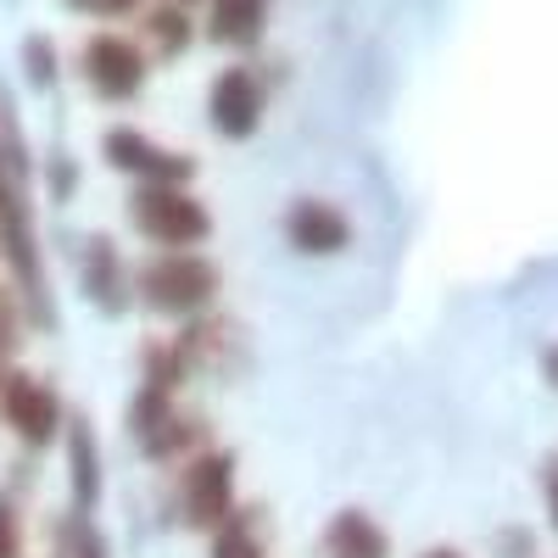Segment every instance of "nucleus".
I'll return each instance as SVG.
<instances>
[{
	"label": "nucleus",
	"instance_id": "obj_1",
	"mask_svg": "<svg viewBox=\"0 0 558 558\" xmlns=\"http://www.w3.org/2000/svg\"><path fill=\"white\" fill-rule=\"evenodd\" d=\"M129 223L162 252H196L213 235V213L191 196V184H134Z\"/></svg>",
	"mask_w": 558,
	"mask_h": 558
},
{
	"label": "nucleus",
	"instance_id": "obj_2",
	"mask_svg": "<svg viewBox=\"0 0 558 558\" xmlns=\"http://www.w3.org/2000/svg\"><path fill=\"white\" fill-rule=\"evenodd\" d=\"M140 302L168 313V318H196L202 307H213L218 296V268L202 252H162L140 268Z\"/></svg>",
	"mask_w": 558,
	"mask_h": 558
},
{
	"label": "nucleus",
	"instance_id": "obj_5",
	"mask_svg": "<svg viewBox=\"0 0 558 558\" xmlns=\"http://www.w3.org/2000/svg\"><path fill=\"white\" fill-rule=\"evenodd\" d=\"M146 51L123 34H96L84 45V84L96 89L101 101H134L146 89Z\"/></svg>",
	"mask_w": 558,
	"mask_h": 558
},
{
	"label": "nucleus",
	"instance_id": "obj_17",
	"mask_svg": "<svg viewBox=\"0 0 558 558\" xmlns=\"http://www.w3.org/2000/svg\"><path fill=\"white\" fill-rule=\"evenodd\" d=\"M0 558H23V514L12 497H0Z\"/></svg>",
	"mask_w": 558,
	"mask_h": 558
},
{
	"label": "nucleus",
	"instance_id": "obj_3",
	"mask_svg": "<svg viewBox=\"0 0 558 558\" xmlns=\"http://www.w3.org/2000/svg\"><path fill=\"white\" fill-rule=\"evenodd\" d=\"M235 458L207 447L196 458H184L179 470V514L191 531H218L229 514H235Z\"/></svg>",
	"mask_w": 558,
	"mask_h": 558
},
{
	"label": "nucleus",
	"instance_id": "obj_21",
	"mask_svg": "<svg viewBox=\"0 0 558 558\" xmlns=\"http://www.w3.org/2000/svg\"><path fill=\"white\" fill-rule=\"evenodd\" d=\"M542 486H547V514H553V525H558V458L547 463V475H542Z\"/></svg>",
	"mask_w": 558,
	"mask_h": 558
},
{
	"label": "nucleus",
	"instance_id": "obj_16",
	"mask_svg": "<svg viewBox=\"0 0 558 558\" xmlns=\"http://www.w3.org/2000/svg\"><path fill=\"white\" fill-rule=\"evenodd\" d=\"M146 34L157 39V51L162 57H179V51H191V39H196V28H191V17H184V7H157L151 17H146Z\"/></svg>",
	"mask_w": 558,
	"mask_h": 558
},
{
	"label": "nucleus",
	"instance_id": "obj_12",
	"mask_svg": "<svg viewBox=\"0 0 558 558\" xmlns=\"http://www.w3.org/2000/svg\"><path fill=\"white\" fill-rule=\"evenodd\" d=\"M68 463H73V508L89 514L101 497V452H96V436H89L84 418H68Z\"/></svg>",
	"mask_w": 558,
	"mask_h": 558
},
{
	"label": "nucleus",
	"instance_id": "obj_22",
	"mask_svg": "<svg viewBox=\"0 0 558 558\" xmlns=\"http://www.w3.org/2000/svg\"><path fill=\"white\" fill-rule=\"evenodd\" d=\"M542 363H547V380L558 386V347H547V357H542Z\"/></svg>",
	"mask_w": 558,
	"mask_h": 558
},
{
	"label": "nucleus",
	"instance_id": "obj_4",
	"mask_svg": "<svg viewBox=\"0 0 558 558\" xmlns=\"http://www.w3.org/2000/svg\"><path fill=\"white\" fill-rule=\"evenodd\" d=\"M0 418H7V430H12L23 447L57 441L62 425H68L62 397L45 386L39 375H23V368H7V375H0Z\"/></svg>",
	"mask_w": 558,
	"mask_h": 558
},
{
	"label": "nucleus",
	"instance_id": "obj_6",
	"mask_svg": "<svg viewBox=\"0 0 558 558\" xmlns=\"http://www.w3.org/2000/svg\"><path fill=\"white\" fill-rule=\"evenodd\" d=\"M101 157H107L118 173H129L134 184H191V173H196L191 157L157 146V140L140 134V129H107Z\"/></svg>",
	"mask_w": 558,
	"mask_h": 558
},
{
	"label": "nucleus",
	"instance_id": "obj_20",
	"mask_svg": "<svg viewBox=\"0 0 558 558\" xmlns=\"http://www.w3.org/2000/svg\"><path fill=\"white\" fill-rule=\"evenodd\" d=\"M28 62H34V78H39V84H51V73H57V68H51V45L28 39Z\"/></svg>",
	"mask_w": 558,
	"mask_h": 558
},
{
	"label": "nucleus",
	"instance_id": "obj_18",
	"mask_svg": "<svg viewBox=\"0 0 558 558\" xmlns=\"http://www.w3.org/2000/svg\"><path fill=\"white\" fill-rule=\"evenodd\" d=\"M73 12H89V17H129L140 0H68Z\"/></svg>",
	"mask_w": 558,
	"mask_h": 558
},
{
	"label": "nucleus",
	"instance_id": "obj_8",
	"mask_svg": "<svg viewBox=\"0 0 558 558\" xmlns=\"http://www.w3.org/2000/svg\"><path fill=\"white\" fill-rule=\"evenodd\" d=\"M207 123L223 140H252L263 123V84L252 68H223L207 89Z\"/></svg>",
	"mask_w": 558,
	"mask_h": 558
},
{
	"label": "nucleus",
	"instance_id": "obj_11",
	"mask_svg": "<svg viewBox=\"0 0 558 558\" xmlns=\"http://www.w3.org/2000/svg\"><path fill=\"white\" fill-rule=\"evenodd\" d=\"M324 558H391V536L363 508H341L324 531Z\"/></svg>",
	"mask_w": 558,
	"mask_h": 558
},
{
	"label": "nucleus",
	"instance_id": "obj_15",
	"mask_svg": "<svg viewBox=\"0 0 558 558\" xmlns=\"http://www.w3.org/2000/svg\"><path fill=\"white\" fill-rule=\"evenodd\" d=\"M213 558H263V531H257V514L235 508L218 531H213Z\"/></svg>",
	"mask_w": 558,
	"mask_h": 558
},
{
	"label": "nucleus",
	"instance_id": "obj_19",
	"mask_svg": "<svg viewBox=\"0 0 558 558\" xmlns=\"http://www.w3.org/2000/svg\"><path fill=\"white\" fill-rule=\"evenodd\" d=\"M73 558H107V542H101L96 525H78V536H73Z\"/></svg>",
	"mask_w": 558,
	"mask_h": 558
},
{
	"label": "nucleus",
	"instance_id": "obj_24",
	"mask_svg": "<svg viewBox=\"0 0 558 558\" xmlns=\"http://www.w3.org/2000/svg\"><path fill=\"white\" fill-rule=\"evenodd\" d=\"M173 7H191V0H173Z\"/></svg>",
	"mask_w": 558,
	"mask_h": 558
},
{
	"label": "nucleus",
	"instance_id": "obj_23",
	"mask_svg": "<svg viewBox=\"0 0 558 558\" xmlns=\"http://www.w3.org/2000/svg\"><path fill=\"white\" fill-rule=\"evenodd\" d=\"M418 558H463V553H458V547H425Z\"/></svg>",
	"mask_w": 558,
	"mask_h": 558
},
{
	"label": "nucleus",
	"instance_id": "obj_9",
	"mask_svg": "<svg viewBox=\"0 0 558 558\" xmlns=\"http://www.w3.org/2000/svg\"><path fill=\"white\" fill-rule=\"evenodd\" d=\"M0 252H7V263L17 274V291L39 307L45 279H39V252H34V223H28L23 191H17L12 179H0Z\"/></svg>",
	"mask_w": 558,
	"mask_h": 558
},
{
	"label": "nucleus",
	"instance_id": "obj_10",
	"mask_svg": "<svg viewBox=\"0 0 558 558\" xmlns=\"http://www.w3.org/2000/svg\"><path fill=\"white\" fill-rule=\"evenodd\" d=\"M286 241H291L302 257H336V252L352 246V223H347L341 207L307 196V202H296V207L286 213Z\"/></svg>",
	"mask_w": 558,
	"mask_h": 558
},
{
	"label": "nucleus",
	"instance_id": "obj_14",
	"mask_svg": "<svg viewBox=\"0 0 558 558\" xmlns=\"http://www.w3.org/2000/svg\"><path fill=\"white\" fill-rule=\"evenodd\" d=\"M84 286H89V296H96L107 313L123 307V268H118V246L107 235H96L84 246Z\"/></svg>",
	"mask_w": 558,
	"mask_h": 558
},
{
	"label": "nucleus",
	"instance_id": "obj_7",
	"mask_svg": "<svg viewBox=\"0 0 558 558\" xmlns=\"http://www.w3.org/2000/svg\"><path fill=\"white\" fill-rule=\"evenodd\" d=\"M129 436L140 441L146 458H179V447L191 441V418L179 413L173 391L162 386H140L129 402Z\"/></svg>",
	"mask_w": 558,
	"mask_h": 558
},
{
	"label": "nucleus",
	"instance_id": "obj_13",
	"mask_svg": "<svg viewBox=\"0 0 558 558\" xmlns=\"http://www.w3.org/2000/svg\"><path fill=\"white\" fill-rule=\"evenodd\" d=\"M268 23V0H213V23L207 34L218 45H235V51H246V45H257Z\"/></svg>",
	"mask_w": 558,
	"mask_h": 558
}]
</instances>
